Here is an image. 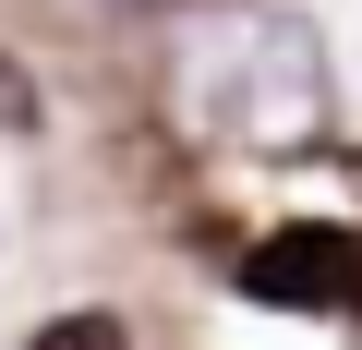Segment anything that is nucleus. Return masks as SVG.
<instances>
[{"label": "nucleus", "mask_w": 362, "mask_h": 350, "mask_svg": "<svg viewBox=\"0 0 362 350\" xmlns=\"http://www.w3.org/2000/svg\"><path fill=\"white\" fill-rule=\"evenodd\" d=\"M194 121L230 145H314L326 133V37L302 13H206L181 49Z\"/></svg>", "instance_id": "nucleus-1"}, {"label": "nucleus", "mask_w": 362, "mask_h": 350, "mask_svg": "<svg viewBox=\"0 0 362 350\" xmlns=\"http://www.w3.org/2000/svg\"><path fill=\"white\" fill-rule=\"evenodd\" d=\"M242 290L290 302V314H362V242L350 230H278L242 254Z\"/></svg>", "instance_id": "nucleus-2"}, {"label": "nucleus", "mask_w": 362, "mask_h": 350, "mask_svg": "<svg viewBox=\"0 0 362 350\" xmlns=\"http://www.w3.org/2000/svg\"><path fill=\"white\" fill-rule=\"evenodd\" d=\"M0 133H37V85H25L13 61H0Z\"/></svg>", "instance_id": "nucleus-3"}, {"label": "nucleus", "mask_w": 362, "mask_h": 350, "mask_svg": "<svg viewBox=\"0 0 362 350\" xmlns=\"http://www.w3.org/2000/svg\"><path fill=\"white\" fill-rule=\"evenodd\" d=\"M109 338H121L109 314H61V326H49V350H109Z\"/></svg>", "instance_id": "nucleus-4"}]
</instances>
